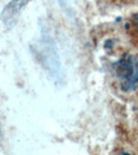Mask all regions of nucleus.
I'll return each mask as SVG.
<instances>
[{
  "label": "nucleus",
  "instance_id": "1",
  "mask_svg": "<svg viewBox=\"0 0 138 155\" xmlns=\"http://www.w3.org/2000/svg\"><path fill=\"white\" fill-rule=\"evenodd\" d=\"M114 68L115 78L123 91H134L138 86V59L133 54H124L114 62Z\"/></svg>",
  "mask_w": 138,
  "mask_h": 155
},
{
  "label": "nucleus",
  "instance_id": "2",
  "mask_svg": "<svg viewBox=\"0 0 138 155\" xmlns=\"http://www.w3.org/2000/svg\"><path fill=\"white\" fill-rule=\"evenodd\" d=\"M29 0H11L2 11V20L6 25L11 26V22L17 19L19 12L28 3Z\"/></svg>",
  "mask_w": 138,
  "mask_h": 155
},
{
  "label": "nucleus",
  "instance_id": "3",
  "mask_svg": "<svg viewBox=\"0 0 138 155\" xmlns=\"http://www.w3.org/2000/svg\"><path fill=\"white\" fill-rule=\"evenodd\" d=\"M131 27H132V30L134 31V33L136 34V36L138 38V12L133 16L132 21H131Z\"/></svg>",
  "mask_w": 138,
  "mask_h": 155
}]
</instances>
